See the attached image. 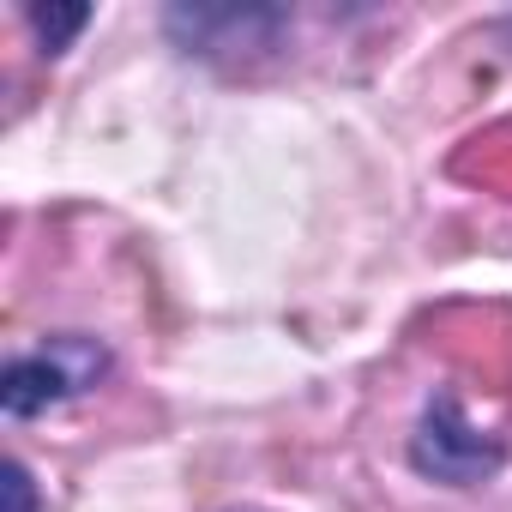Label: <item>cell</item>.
<instances>
[{
    "label": "cell",
    "instance_id": "6da1fadb",
    "mask_svg": "<svg viewBox=\"0 0 512 512\" xmlns=\"http://www.w3.org/2000/svg\"><path fill=\"white\" fill-rule=\"evenodd\" d=\"M103 374H109V350L97 338H79V332L49 338L43 350L7 362V374H0V410L7 416H43L67 398L91 392Z\"/></svg>",
    "mask_w": 512,
    "mask_h": 512
},
{
    "label": "cell",
    "instance_id": "7a4b0ae2",
    "mask_svg": "<svg viewBox=\"0 0 512 512\" xmlns=\"http://www.w3.org/2000/svg\"><path fill=\"white\" fill-rule=\"evenodd\" d=\"M410 458L422 476L434 482H452V488H470V482H488L500 470V446L464 416V404L452 392H434V404L422 410V428L410 440Z\"/></svg>",
    "mask_w": 512,
    "mask_h": 512
},
{
    "label": "cell",
    "instance_id": "3957f363",
    "mask_svg": "<svg viewBox=\"0 0 512 512\" xmlns=\"http://www.w3.org/2000/svg\"><path fill=\"white\" fill-rule=\"evenodd\" d=\"M25 19H31V31H37L43 55H67V49H73V37L91 25V7H31Z\"/></svg>",
    "mask_w": 512,
    "mask_h": 512
},
{
    "label": "cell",
    "instance_id": "277c9868",
    "mask_svg": "<svg viewBox=\"0 0 512 512\" xmlns=\"http://www.w3.org/2000/svg\"><path fill=\"white\" fill-rule=\"evenodd\" d=\"M0 476H7V482H0V488H7V512H37V488H31V470L19 458H7Z\"/></svg>",
    "mask_w": 512,
    "mask_h": 512
}]
</instances>
